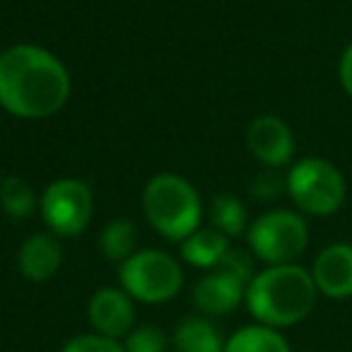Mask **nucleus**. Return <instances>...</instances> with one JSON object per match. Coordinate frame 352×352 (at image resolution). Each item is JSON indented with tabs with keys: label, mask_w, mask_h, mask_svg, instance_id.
Here are the masks:
<instances>
[{
	"label": "nucleus",
	"mask_w": 352,
	"mask_h": 352,
	"mask_svg": "<svg viewBox=\"0 0 352 352\" xmlns=\"http://www.w3.org/2000/svg\"><path fill=\"white\" fill-rule=\"evenodd\" d=\"M70 73L49 49L15 44L0 54V107L27 121L58 113L70 99Z\"/></svg>",
	"instance_id": "nucleus-1"
},
{
	"label": "nucleus",
	"mask_w": 352,
	"mask_h": 352,
	"mask_svg": "<svg viewBox=\"0 0 352 352\" xmlns=\"http://www.w3.org/2000/svg\"><path fill=\"white\" fill-rule=\"evenodd\" d=\"M316 299L311 270L299 263H283L254 273L244 304L256 323L285 331L302 323L314 311Z\"/></svg>",
	"instance_id": "nucleus-2"
},
{
	"label": "nucleus",
	"mask_w": 352,
	"mask_h": 352,
	"mask_svg": "<svg viewBox=\"0 0 352 352\" xmlns=\"http://www.w3.org/2000/svg\"><path fill=\"white\" fill-rule=\"evenodd\" d=\"M142 212L157 234L182 244L193 232L201 230L203 201L186 176L162 171L145 184Z\"/></svg>",
	"instance_id": "nucleus-3"
},
{
	"label": "nucleus",
	"mask_w": 352,
	"mask_h": 352,
	"mask_svg": "<svg viewBox=\"0 0 352 352\" xmlns=\"http://www.w3.org/2000/svg\"><path fill=\"white\" fill-rule=\"evenodd\" d=\"M285 191L302 215L331 217L345 203L347 184L333 162L323 157H304L289 166Z\"/></svg>",
	"instance_id": "nucleus-4"
},
{
	"label": "nucleus",
	"mask_w": 352,
	"mask_h": 352,
	"mask_svg": "<svg viewBox=\"0 0 352 352\" xmlns=\"http://www.w3.org/2000/svg\"><path fill=\"white\" fill-rule=\"evenodd\" d=\"M118 283L140 304H166L182 292L184 268L171 254L160 249H138L118 265Z\"/></svg>",
	"instance_id": "nucleus-5"
},
{
	"label": "nucleus",
	"mask_w": 352,
	"mask_h": 352,
	"mask_svg": "<svg viewBox=\"0 0 352 352\" xmlns=\"http://www.w3.org/2000/svg\"><path fill=\"white\" fill-rule=\"evenodd\" d=\"M246 241L263 265L297 263L309 246V225L297 210H265L249 225Z\"/></svg>",
	"instance_id": "nucleus-6"
},
{
	"label": "nucleus",
	"mask_w": 352,
	"mask_h": 352,
	"mask_svg": "<svg viewBox=\"0 0 352 352\" xmlns=\"http://www.w3.org/2000/svg\"><path fill=\"white\" fill-rule=\"evenodd\" d=\"M254 278V263L249 254L230 249L217 268L208 270L196 285H193V307L201 316H227L244 304L246 287Z\"/></svg>",
	"instance_id": "nucleus-7"
},
{
	"label": "nucleus",
	"mask_w": 352,
	"mask_h": 352,
	"mask_svg": "<svg viewBox=\"0 0 352 352\" xmlns=\"http://www.w3.org/2000/svg\"><path fill=\"white\" fill-rule=\"evenodd\" d=\"M44 225L56 236H80L94 215V193L82 179H56L39 198Z\"/></svg>",
	"instance_id": "nucleus-8"
},
{
	"label": "nucleus",
	"mask_w": 352,
	"mask_h": 352,
	"mask_svg": "<svg viewBox=\"0 0 352 352\" xmlns=\"http://www.w3.org/2000/svg\"><path fill=\"white\" fill-rule=\"evenodd\" d=\"M135 302L121 287H99L87 302V323L92 333L123 340L135 328Z\"/></svg>",
	"instance_id": "nucleus-9"
},
{
	"label": "nucleus",
	"mask_w": 352,
	"mask_h": 352,
	"mask_svg": "<svg viewBox=\"0 0 352 352\" xmlns=\"http://www.w3.org/2000/svg\"><path fill=\"white\" fill-rule=\"evenodd\" d=\"M246 145L265 169H280L294 157L292 128L275 113H261L249 123Z\"/></svg>",
	"instance_id": "nucleus-10"
},
{
	"label": "nucleus",
	"mask_w": 352,
	"mask_h": 352,
	"mask_svg": "<svg viewBox=\"0 0 352 352\" xmlns=\"http://www.w3.org/2000/svg\"><path fill=\"white\" fill-rule=\"evenodd\" d=\"M311 278L318 294L328 299L352 297V244L336 241L318 251L311 263Z\"/></svg>",
	"instance_id": "nucleus-11"
},
{
	"label": "nucleus",
	"mask_w": 352,
	"mask_h": 352,
	"mask_svg": "<svg viewBox=\"0 0 352 352\" xmlns=\"http://www.w3.org/2000/svg\"><path fill=\"white\" fill-rule=\"evenodd\" d=\"M63 265L60 241L51 232H36L22 241L17 251V270L30 283H49Z\"/></svg>",
	"instance_id": "nucleus-12"
},
{
	"label": "nucleus",
	"mask_w": 352,
	"mask_h": 352,
	"mask_svg": "<svg viewBox=\"0 0 352 352\" xmlns=\"http://www.w3.org/2000/svg\"><path fill=\"white\" fill-rule=\"evenodd\" d=\"M225 340L208 316H186L171 333L174 352H225Z\"/></svg>",
	"instance_id": "nucleus-13"
},
{
	"label": "nucleus",
	"mask_w": 352,
	"mask_h": 352,
	"mask_svg": "<svg viewBox=\"0 0 352 352\" xmlns=\"http://www.w3.org/2000/svg\"><path fill=\"white\" fill-rule=\"evenodd\" d=\"M227 254H230V236L217 232L215 227H201L182 241V258L206 273L217 268Z\"/></svg>",
	"instance_id": "nucleus-14"
},
{
	"label": "nucleus",
	"mask_w": 352,
	"mask_h": 352,
	"mask_svg": "<svg viewBox=\"0 0 352 352\" xmlns=\"http://www.w3.org/2000/svg\"><path fill=\"white\" fill-rule=\"evenodd\" d=\"M225 352H292V345L283 331L254 321L227 338Z\"/></svg>",
	"instance_id": "nucleus-15"
},
{
	"label": "nucleus",
	"mask_w": 352,
	"mask_h": 352,
	"mask_svg": "<svg viewBox=\"0 0 352 352\" xmlns=\"http://www.w3.org/2000/svg\"><path fill=\"white\" fill-rule=\"evenodd\" d=\"M99 246H102L104 258L116 261L118 265L126 258H131L138 251V232L135 225L126 217H116L104 225L102 234H99Z\"/></svg>",
	"instance_id": "nucleus-16"
},
{
	"label": "nucleus",
	"mask_w": 352,
	"mask_h": 352,
	"mask_svg": "<svg viewBox=\"0 0 352 352\" xmlns=\"http://www.w3.org/2000/svg\"><path fill=\"white\" fill-rule=\"evenodd\" d=\"M36 206H39V198H36L30 182H25L20 176H8L0 182V208L8 217L27 220L34 215Z\"/></svg>",
	"instance_id": "nucleus-17"
},
{
	"label": "nucleus",
	"mask_w": 352,
	"mask_h": 352,
	"mask_svg": "<svg viewBox=\"0 0 352 352\" xmlns=\"http://www.w3.org/2000/svg\"><path fill=\"white\" fill-rule=\"evenodd\" d=\"M210 222L225 236H239L249 230L246 206L234 193H217L210 203Z\"/></svg>",
	"instance_id": "nucleus-18"
},
{
	"label": "nucleus",
	"mask_w": 352,
	"mask_h": 352,
	"mask_svg": "<svg viewBox=\"0 0 352 352\" xmlns=\"http://www.w3.org/2000/svg\"><path fill=\"white\" fill-rule=\"evenodd\" d=\"M121 342L126 352H169L171 336L162 326L145 323V326L133 328Z\"/></svg>",
	"instance_id": "nucleus-19"
},
{
	"label": "nucleus",
	"mask_w": 352,
	"mask_h": 352,
	"mask_svg": "<svg viewBox=\"0 0 352 352\" xmlns=\"http://www.w3.org/2000/svg\"><path fill=\"white\" fill-rule=\"evenodd\" d=\"M60 352H126V347H123L121 340H113V338L99 336V333L89 331L65 340Z\"/></svg>",
	"instance_id": "nucleus-20"
},
{
	"label": "nucleus",
	"mask_w": 352,
	"mask_h": 352,
	"mask_svg": "<svg viewBox=\"0 0 352 352\" xmlns=\"http://www.w3.org/2000/svg\"><path fill=\"white\" fill-rule=\"evenodd\" d=\"M338 80L347 97L352 99V41L342 49L340 60H338Z\"/></svg>",
	"instance_id": "nucleus-21"
}]
</instances>
